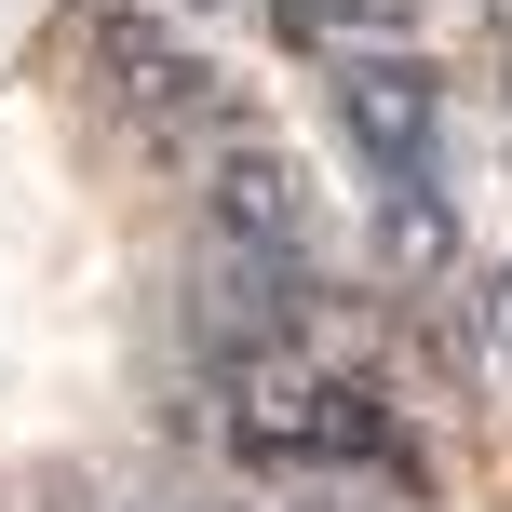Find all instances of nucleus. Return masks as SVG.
Wrapping results in <instances>:
<instances>
[{
  "instance_id": "f257e3e1",
  "label": "nucleus",
  "mask_w": 512,
  "mask_h": 512,
  "mask_svg": "<svg viewBox=\"0 0 512 512\" xmlns=\"http://www.w3.org/2000/svg\"><path fill=\"white\" fill-rule=\"evenodd\" d=\"M216 405H230L216 432H230V459L256 472V486H310V499H391V486H418V432L364 378L297 364V337L216 364Z\"/></svg>"
},
{
  "instance_id": "f03ea898",
  "label": "nucleus",
  "mask_w": 512,
  "mask_h": 512,
  "mask_svg": "<svg viewBox=\"0 0 512 512\" xmlns=\"http://www.w3.org/2000/svg\"><path fill=\"white\" fill-rule=\"evenodd\" d=\"M337 135L378 189L391 256H445V81L418 54H337Z\"/></svg>"
},
{
  "instance_id": "7ed1b4c3",
  "label": "nucleus",
  "mask_w": 512,
  "mask_h": 512,
  "mask_svg": "<svg viewBox=\"0 0 512 512\" xmlns=\"http://www.w3.org/2000/svg\"><path fill=\"white\" fill-rule=\"evenodd\" d=\"M95 54H108V81H122V108L162 135V149H243V108H230V81L203 68V54L176 41V27H149V14H108L95 27Z\"/></svg>"
},
{
  "instance_id": "20e7f679",
  "label": "nucleus",
  "mask_w": 512,
  "mask_h": 512,
  "mask_svg": "<svg viewBox=\"0 0 512 512\" xmlns=\"http://www.w3.org/2000/svg\"><path fill=\"white\" fill-rule=\"evenodd\" d=\"M283 14H297V27H310V41H351V27H378V14H391V0H283Z\"/></svg>"
},
{
  "instance_id": "39448f33",
  "label": "nucleus",
  "mask_w": 512,
  "mask_h": 512,
  "mask_svg": "<svg viewBox=\"0 0 512 512\" xmlns=\"http://www.w3.org/2000/svg\"><path fill=\"white\" fill-rule=\"evenodd\" d=\"M486 337H499V364H512V270H499V297H486Z\"/></svg>"
}]
</instances>
